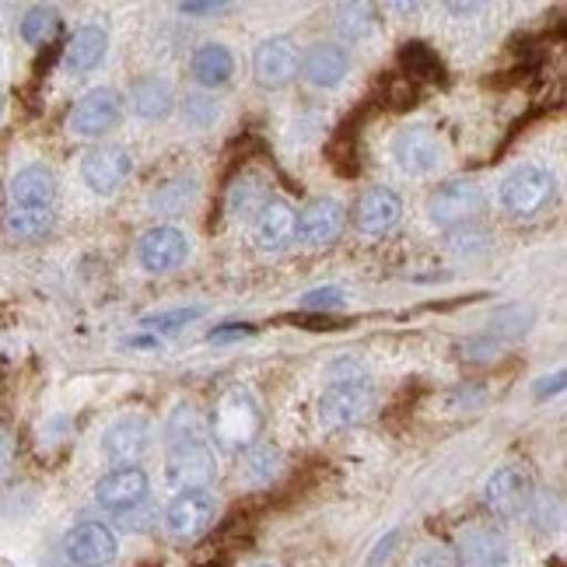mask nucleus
<instances>
[{
  "label": "nucleus",
  "mask_w": 567,
  "mask_h": 567,
  "mask_svg": "<svg viewBox=\"0 0 567 567\" xmlns=\"http://www.w3.org/2000/svg\"><path fill=\"white\" fill-rule=\"evenodd\" d=\"M168 449V480L179 491L204 487L214 476V442L207 421L193 406H176L162 427Z\"/></svg>",
  "instance_id": "1"
},
{
  "label": "nucleus",
  "mask_w": 567,
  "mask_h": 567,
  "mask_svg": "<svg viewBox=\"0 0 567 567\" xmlns=\"http://www.w3.org/2000/svg\"><path fill=\"white\" fill-rule=\"evenodd\" d=\"M497 200L512 217L522 221H533V217L547 214V207L557 200V179L550 168H543L536 162L515 165L505 179H501Z\"/></svg>",
  "instance_id": "2"
},
{
  "label": "nucleus",
  "mask_w": 567,
  "mask_h": 567,
  "mask_svg": "<svg viewBox=\"0 0 567 567\" xmlns=\"http://www.w3.org/2000/svg\"><path fill=\"white\" fill-rule=\"evenodd\" d=\"M259 431H264V410L256 396L243 385L228 389L214 413V439L228 449H249Z\"/></svg>",
  "instance_id": "3"
},
{
  "label": "nucleus",
  "mask_w": 567,
  "mask_h": 567,
  "mask_svg": "<svg viewBox=\"0 0 567 567\" xmlns=\"http://www.w3.org/2000/svg\"><path fill=\"white\" fill-rule=\"evenodd\" d=\"M392 158H396L403 176H434L445 165V141L434 134L424 123H410L403 130H396L392 137Z\"/></svg>",
  "instance_id": "4"
},
{
  "label": "nucleus",
  "mask_w": 567,
  "mask_h": 567,
  "mask_svg": "<svg viewBox=\"0 0 567 567\" xmlns=\"http://www.w3.org/2000/svg\"><path fill=\"white\" fill-rule=\"evenodd\" d=\"M372 400H375V392H372V385H368V379H361V375L333 379L319 396V421L330 431L351 427L364 417L368 410H372Z\"/></svg>",
  "instance_id": "5"
},
{
  "label": "nucleus",
  "mask_w": 567,
  "mask_h": 567,
  "mask_svg": "<svg viewBox=\"0 0 567 567\" xmlns=\"http://www.w3.org/2000/svg\"><path fill=\"white\" fill-rule=\"evenodd\" d=\"M480 207H484V189H480L473 179H452L431 193L427 221L442 231H452L460 225H470Z\"/></svg>",
  "instance_id": "6"
},
{
  "label": "nucleus",
  "mask_w": 567,
  "mask_h": 567,
  "mask_svg": "<svg viewBox=\"0 0 567 567\" xmlns=\"http://www.w3.org/2000/svg\"><path fill=\"white\" fill-rule=\"evenodd\" d=\"M217 518V501L207 487L179 491L165 508V529L176 539H200Z\"/></svg>",
  "instance_id": "7"
},
{
  "label": "nucleus",
  "mask_w": 567,
  "mask_h": 567,
  "mask_svg": "<svg viewBox=\"0 0 567 567\" xmlns=\"http://www.w3.org/2000/svg\"><path fill=\"white\" fill-rule=\"evenodd\" d=\"M134 176V155L120 144H99L92 151H84L81 158V179L92 193L99 196H113L120 186Z\"/></svg>",
  "instance_id": "8"
},
{
  "label": "nucleus",
  "mask_w": 567,
  "mask_h": 567,
  "mask_svg": "<svg viewBox=\"0 0 567 567\" xmlns=\"http://www.w3.org/2000/svg\"><path fill=\"white\" fill-rule=\"evenodd\" d=\"M533 476L518 463L494 470L484 487V501L497 518H518L522 512L533 508Z\"/></svg>",
  "instance_id": "9"
},
{
  "label": "nucleus",
  "mask_w": 567,
  "mask_h": 567,
  "mask_svg": "<svg viewBox=\"0 0 567 567\" xmlns=\"http://www.w3.org/2000/svg\"><path fill=\"white\" fill-rule=\"evenodd\" d=\"M123 116V99L120 92L113 89H92V92H84L74 109H71V116H68V130L74 137H105L109 130H116Z\"/></svg>",
  "instance_id": "10"
},
{
  "label": "nucleus",
  "mask_w": 567,
  "mask_h": 567,
  "mask_svg": "<svg viewBox=\"0 0 567 567\" xmlns=\"http://www.w3.org/2000/svg\"><path fill=\"white\" fill-rule=\"evenodd\" d=\"M120 554L116 533L102 526V522H78V526L63 536V557L74 567H109Z\"/></svg>",
  "instance_id": "11"
},
{
  "label": "nucleus",
  "mask_w": 567,
  "mask_h": 567,
  "mask_svg": "<svg viewBox=\"0 0 567 567\" xmlns=\"http://www.w3.org/2000/svg\"><path fill=\"white\" fill-rule=\"evenodd\" d=\"M151 439H155V427H151V421L144 417V413H123L120 421H113L105 427L102 455L116 466H130L151 449Z\"/></svg>",
  "instance_id": "12"
},
{
  "label": "nucleus",
  "mask_w": 567,
  "mask_h": 567,
  "mask_svg": "<svg viewBox=\"0 0 567 567\" xmlns=\"http://www.w3.org/2000/svg\"><path fill=\"white\" fill-rule=\"evenodd\" d=\"M347 225V207L337 196H319L301 214H295V238L309 249H322L340 238Z\"/></svg>",
  "instance_id": "13"
},
{
  "label": "nucleus",
  "mask_w": 567,
  "mask_h": 567,
  "mask_svg": "<svg viewBox=\"0 0 567 567\" xmlns=\"http://www.w3.org/2000/svg\"><path fill=\"white\" fill-rule=\"evenodd\" d=\"M147 473L137 466H116L109 470L99 484H95V505L102 512H113V515H126L141 508L147 501Z\"/></svg>",
  "instance_id": "14"
},
{
  "label": "nucleus",
  "mask_w": 567,
  "mask_h": 567,
  "mask_svg": "<svg viewBox=\"0 0 567 567\" xmlns=\"http://www.w3.org/2000/svg\"><path fill=\"white\" fill-rule=\"evenodd\" d=\"M189 256V238L176 225H158L141 235L137 243V259L147 274H172L186 264Z\"/></svg>",
  "instance_id": "15"
},
{
  "label": "nucleus",
  "mask_w": 567,
  "mask_h": 567,
  "mask_svg": "<svg viewBox=\"0 0 567 567\" xmlns=\"http://www.w3.org/2000/svg\"><path fill=\"white\" fill-rule=\"evenodd\" d=\"M252 71L264 89H284L298 74V47L291 35H270L252 53Z\"/></svg>",
  "instance_id": "16"
},
{
  "label": "nucleus",
  "mask_w": 567,
  "mask_h": 567,
  "mask_svg": "<svg viewBox=\"0 0 567 567\" xmlns=\"http://www.w3.org/2000/svg\"><path fill=\"white\" fill-rule=\"evenodd\" d=\"M455 547H460V557L470 567H508L512 564L508 536L501 529H494V526H484V522L466 526L460 533V539H455Z\"/></svg>",
  "instance_id": "17"
},
{
  "label": "nucleus",
  "mask_w": 567,
  "mask_h": 567,
  "mask_svg": "<svg viewBox=\"0 0 567 567\" xmlns=\"http://www.w3.org/2000/svg\"><path fill=\"white\" fill-rule=\"evenodd\" d=\"M351 74V53H347L340 42H316L309 53L301 56V78L312 84V89H340L343 78Z\"/></svg>",
  "instance_id": "18"
},
{
  "label": "nucleus",
  "mask_w": 567,
  "mask_h": 567,
  "mask_svg": "<svg viewBox=\"0 0 567 567\" xmlns=\"http://www.w3.org/2000/svg\"><path fill=\"white\" fill-rule=\"evenodd\" d=\"M403 217V200L385 186H372L361 193L354 207V225L361 235H389Z\"/></svg>",
  "instance_id": "19"
},
{
  "label": "nucleus",
  "mask_w": 567,
  "mask_h": 567,
  "mask_svg": "<svg viewBox=\"0 0 567 567\" xmlns=\"http://www.w3.org/2000/svg\"><path fill=\"white\" fill-rule=\"evenodd\" d=\"M60 193L56 183V172L50 165H25L21 172H14L11 183H8V196H11V207H50Z\"/></svg>",
  "instance_id": "20"
},
{
  "label": "nucleus",
  "mask_w": 567,
  "mask_h": 567,
  "mask_svg": "<svg viewBox=\"0 0 567 567\" xmlns=\"http://www.w3.org/2000/svg\"><path fill=\"white\" fill-rule=\"evenodd\" d=\"M252 235L259 249L267 252L284 249L295 238V207L288 200H280V196H267V204L252 217Z\"/></svg>",
  "instance_id": "21"
},
{
  "label": "nucleus",
  "mask_w": 567,
  "mask_h": 567,
  "mask_svg": "<svg viewBox=\"0 0 567 567\" xmlns=\"http://www.w3.org/2000/svg\"><path fill=\"white\" fill-rule=\"evenodd\" d=\"M109 53V32L102 25H81L63 47V71L71 78L92 74Z\"/></svg>",
  "instance_id": "22"
},
{
  "label": "nucleus",
  "mask_w": 567,
  "mask_h": 567,
  "mask_svg": "<svg viewBox=\"0 0 567 567\" xmlns=\"http://www.w3.org/2000/svg\"><path fill=\"white\" fill-rule=\"evenodd\" d=\"M172 109H176V92H172V84L158 74H144L134 81V89H130V113L141 116V120H165Z\"/></svg>",
  "instance_id": "23"
},
{
  "label": "nucleus",
  "mask_w": 567,
  "mask_h": 567,
  "mask_svg": "<svg viewBox=\"0 0 567 567\" xmlns=\"http://www.w3.org/2000/svg\"><path fill=\"white\" fill-rule=\"evenodd\" d=\"M189 74L200 89H225L235 74V56L225 42H204L189 60Z\"/></svg>",
  "instance_id": "24"
},
{
  "label": "nucleus",
  "mask_w": 567,
  "mask_h": 567,
  "mask_svg": "<svg viewBox=\"0 0 567 567\" xmlns=\"http://www.w3.org/2000/svg\"><path fill=\"white\" fill-rule=\"evenodd\" d=\"M264 204H267V189L256 172H243V176L228 186V214L235 221H249Z\"/></svg>",
  "instance_id": "25"
},
{
  "label": "nucleus",
  "mask_w": 567,
  "mask_h": 567,
  "mask_svg": "<svg viewBox=\"0 0 567 567\" xmlns=\"http://www.w3.org/2000/svg\"><path fill=\"white\" fill-rule=\"evenodd\" d=\"M8 235L21 238V243H35L53 228V210L50 207H11L4 217Z\"/></svg>",
  "instance_id": "26"
},
{
  "label": "nucleus",
  "mask_w": 567,
  "mask_h": 567,
  "mask_svg": "<svg viewBox=\"0 0 567 567\" xmlns=\"http://www.w3.org/2000/svg\"><path fill=\"white\" fill-rule=\"evenodd\" d=\"M193 196H196V179L179 176V179H168V183L155 186V193H151V207L165 217H179L193 204Z\"/></svg>",
  "instance_id": "27"
},
{
  "label": "nucleus",
  "mask_w": 567,
  "mask_h": 567,
  "mask_svg": "<svg viewBox=\"0 0 567 567\" xmlns=\"http://www.w3.org/2000/svg\"><path fill=\"white\" fill-rule=\"evenodd\" d=\"M60 25H63L60 11L39 4L21 18V39H25L29 47H47V42H53L60 35Z\"/></svg>",
  "instance_id": "28"
},
{
  "label": "nucleus",
  "mask_w": 567,
  "mask_h": 567,
  "mask_svg": "<svg viewBox=\"0 0 567 567\" xmlns=\"http://www.w3.org/2000/svg\"><path fill=\"white\" fill-rule=\"evenodd\" d=\"M280 470V452L274 445H249L243 460L246 484H270Z\"/></svg>",
  "instance_id": "29"
},
{
  "label": "nucleus",
  "mask_w": 567,
  "mask_h": 567,
  "mask_svg": "<svg viewBox=\"0 0 567 567\" xmlns=\"http://www.w3.org/2000/svg\"><path fill=\"white\" fill-rule=\"evenodd\" d=\"M400 63L413 78H439L442 74V60L427 47V42H406L403 53H400Z\"/></svg>",
  "instance_id": "30"
},
{
  "label": "nucleus",
  "mask_w": 567,
  "mask_h": 567,
  "mask_svg": "<svg viewBox=\"0 0 567 567\" xmlns=\"http://www.w3.org/2000/svg\"><path fill=\"white\" fill-rule=\"evenodd\" d=\"M204 316L200 305H189V309H172V312H155V316H144L141 326L151 333H179L183 326L196 322Z\"/></svg>",
  "instance_id": "31"
},
{
  "label": "nucleus",
  "mask_w": 567,
  "mask_h": 567,
  "mask_svg": "<svg viewBox=\"0 0 567 567\" xmlns=\"http://www.w3.org/2000/svg\"><path fill=\"white\" fill-rule=\"evenodd\" d=\"M217 116H221V109H217L214 99H204V95H186L183 102V120L193 126V130H207L217 123Z\"/></svg>",
  "instance_id": "32"
},
{
  "label": "nucleus",
  "mask_w": 567,
  "mask_h": 567,
  "mask_svg": "<svg viewBox=\"0 0 567 567\" xmlns=\"http://www.w3.org/2000/svg\"><path fill=\"white\" fill-rule=\"evenodd\" d=\"M410 567H455V557L449 547H439V543H427L417 554L410 557Z\"/></svg>",
  "instance_id": "33"
},
{
  "label": "nucleus",
  "mask_w": 567,
  "mask_h": 567,
  "mask_svg": "<svg viewBox=\"0 0 567 567\" xmlns=\"http://www.w3.org/2000/svg\"><path fill=\"white\" fill-rule=\"evenodd\" d=\"M340 305H343V291L340 288H316L309 295H301V309H312V312H319V309H340Z\"/></svg>",
  "instance_id": "34"
},
{
  "label": "nucleus",
  "mask_w": 567,
  "mask_h": 567,
  "mask_svg": "<svg viewBox=\"0 0 567 567\" xmlns=\"http://www.w3.org/2000/svg\"><path fill=\"white\" fill-rule=\"evenodd\" d=\"M487 231H480V228H473V225H466V231H460V235H452V249L455 252H484L487 249Z\"/></svg>",
  "instance_id": "35"
},
{
  "label": "nucleus",
  "mask_w": 567,
  "mask_h": 567,
  "mask_svg": "<svg viewBox=\"0 0 567 567\" xmlns=\"http://www.w3.org/2000/svg\"><path fill=\"white\" fill-rule=\"evenodd\" d=\"M252 333H256V326H249V322H231V326H225V330H210L207 340L210 343H225V340H243V337H252Z\"/></svg>",
  "instance_id": "36"
},
{
  "label": "nucleus",
  "mask_w": 567,
  "mask_h": 567,
  "mask_svg": "<svg viewBox=\"0 0 567 567\" xmlns=\"http://www.w3.org/2000/svg\"><path fill=\"white\" fill-rule=\"evenodd\" d=\"M351 14H354V21H340V29L347 32V35H354V39H361L368 29H372V18H364L368 11L364 8H351Z\"/></svg>",
  "instance_id": "37"
},
{
  "label": "nucleus",
  "mask_w": 567,
  "mask_h": 567,
  "mask_svg": "<svg viewBox=\"0 0 567 567\" xmlns=\"http://www.w3.org/2000/svg\"><path fill=\"white\" fill-rule=\"evenodd\" d=\"M221 11H228V4H221V0H214V4H179V14L186 18H210Z\"/></svg>",
  "instance_id": "38"
},
{
  "label": "nucleus",
  "mask_w": 567,
  "mask_h": 567,
  "mask_svg": "<svg viewBox=\"0 0 567 567\" xmlns=\"http://www.w3.org/2000/svg\"><path fill=\"white\" fill-rule=\"evenodd\" d=\"M14 463V439L8 427H0V473H8Z\"/></svg>",
  "instance_id": "39"
},
{
  "label": "nucleus",
  "mask_w": 567,
  "mask_h": 567,
  "mask_svg": "<svg viewBox=\"0 0 567 567\" xmlns=\"http://www.w3.org/2000/svg\"><path fill=\"white\" fill-rule=\"evenodd\" d=\"M4 105H8V102H4V95H0V120H4Z\"/></svg>",
  "instance_id": "40"
},
{
  "label": "nucleus",
  "mask_w": 567,
  "mask_h": 567,
  "mask_svg": "<svg viewBox=\"0 0 567 567\" xmlns=\"http://www.w3.org/2000/svg\"><path fill=\"white\" fill-rule=\"evenodd\" d=\"M256 567H270V564H256Z\"/></svg>",
  "instance_id": "41"
}]
</instances>
